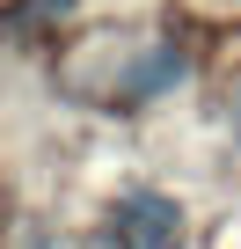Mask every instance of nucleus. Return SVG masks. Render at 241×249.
<instances>
[{
  "label": "nucleus",
  "instance_id": "nucleus-3",
  "mask_svg": "<svg viewBox=\"0 0 241 249\" xmlns=\"http://www.w3.org/2000/svg\"><path fill=\"white\" fill-rule=\"evenodd\" d=\"M226 110H234V140H241V88H234V103H226Z\"/></svg>",
  "mask_w": 241,
  "mask_h": 249
},
{
  "label": "nucleus",
  "instance_id": "nucleus-1",
  "mask_svg": "<svg viewBox=\"0 0 241 249\" xmlns=\"http://www.w3.org/2000/svg\"><path fill=\"white\" fill-rule=\"evenodd\" d=\"M190 73V52L161 30H132V22H110L88 30L66 59H59V88L88 110H139L154 95H168Z\"/></svg>",
  "mask_w": 241,
  "mask_h": 249
},
{
  "label": "nucleus",
  "instance_id": "nucleus-2",
  "mask_svg": "<svg viewBox=\"0 0 241 249\" xmlns=\"http://www.w3.org/2000/svg\"><path fill=\"white\" fill-rule=\"evenodd\" d=\"M183 242V205L161 191H132L117 205V249H176Z\"/></svg>",
  "mask_w": 241,
  "mask_h": 249
}]
</instances>
